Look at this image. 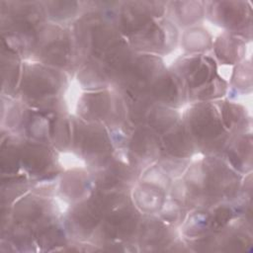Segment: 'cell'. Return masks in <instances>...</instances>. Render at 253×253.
I'll return each mask as SVG.
<instances>
[{"label": "cell", "mask_w": 253, "mask_h": 253, "mask_svg": "<svg viewBox=\"0 0 253 253\" xmlns=\"http://www.w3.org/2000/svg\"><path fill=\"white\" fill-rule=\"evenodd\" d=\"M208 15L216 24L226 28L227 33L251 40L252 11L248 2H211Z\"/></svg>", "instance_id": "obj_4"}, {"label": "cell", "mask_w": 253, "mask_h": 253, "mask_svg": "<svg viewBox=\"0 0 253 253\" xmlns=\"http://www.w3.org/2000/svg\"><path fill=\"white\" fill-rule=\"evenodd\" d=\"M93 185L91 173L83 170H72L62 174L58 189L64 199L77 204L89 198L94 190L92 189Z\"/></svg>", "instance_id": "obj_8"}, {"label": "cell", "mask_w": 253, "mask_h": 253, "mask_svg": "<svg viewBox=\"0 0 253 253\" xmlns=\"http://www.w3.org/2000/svg\"><path fill=\"white\" fill-rule=\"evenodd\" d=\"M196 147L209 155L224 151L232 136L224 127L217 105L211 102H195L182 119Z\"/></svg>", "instance_id": "obj_2"}, {"label": "cell", "mask_w": 253, "mask_h": 253, "mask_svg": "<svg viewBox=\"0 0 253 253\" xmlns=\"http://www.w3.org/2000/svg\"><path fill=\"white\" fill-rule=\"evenodd\" d=\"M173 15L182 26H191L205 15V2H171Z\"/></svg>", "instance_id": "obj_11"}, {"label": "cell", "mask_w": 253, "mask_h": 253, "mask_svg": "<svg viewBox=\"0 0 253 253\" xmlns=\"http://www.w3.org/2000/svg\"><path fill=\"white\" fill-rule=\"evenodd\" d=\"M183 47L191 54H200L211 45V40L209 34L202 29H191L187 31L181 40Z\"/></svg>", "instance_id": "obj_12"}, {"label": "cell", "mask_w": 253, "mask_h": 253, "mask_svg": "<svg viewBox=\"0 0 253 253\" xmlns=\"http://www.w3.org/2000/svg\"><path fill=\"white\" fill-rule=\"evenodd\" d=\"M43 4L46 17H50L56 22L55 24L76 15L79 5L77 2H44Z\"/></svg>", "instance_id": "obj_13"}, {"label": "cell", "mask_w": 253, "mask_h": 253, "mask_svg": "<svg viewBox=\"0 0 253 253\" xmlns=\"http://www.w3.org/2000/svg\"><path fill=\"white\" fill-rule=\"evenodd\" d=\"M64 71L42 64L41 62H26L23 64L19 85L23 102L31 108L48 114L59 108V94L65 85Z\"/></svg>", "instance_id": "obj_1"}, {"label": "cell", "mask_w": 253, "mask_h": 253, "mask_svg": "<svg viewBox=\"0 0 253 253\" xmlns=\"http://www.w3.org/2000/svg\"><path fill=\"white\" fill-rule=\"evenodd\" d=\"M226 161L240 174L250 173L252 169V136L251 133L232 135L224 149Z\"/></svg>", "instance_id": "obj_7"}, {"label": "cell", "mask_w": 253, "mask_h": 253, "mask_svg": "<svg viewBox=\"0 0 253 253\" xmlns=\"http://www.w3.org/2000/svg\"><path fill=\"white\" fill-rule=\"evenodd\" d=\"M232 83L234 88L242 91H251L252 87V66L250 60L237 63L233 75Z\"/></svg>", "instance_id": "obj_14"}, {"label": "cell", "mask_w": 253, "mask_h": 253, "mask_svg": "<svg viewBox=\"0 0 253 253\" xmlns=\"http://www.w3.org/2000/svg\"><path fill=\"white\" fill-rule=\"evenodd\" d=\"M54 149L50 148L47 143L34 140L22 141L20 144L22 167L30 176L41 180H50L58 173Z\"/></svg>", "instance_id": "obj_5"}, {"label": "cell", "mask_w": 253, "mask_h": 253, "mask_svg": "<svg viewBox=\"0 0 253 253\" xmlns=\"http://www.w3.org/2000/svg\"><path fill=\"white\" fill-rule=\"evenodd\" d=\"M167 191L160 186L141 180L133 186L131 201L141 213L156 214L166 202Z\"/></svg>", "instance_id": "obj_6"}, {"label": "cell", "mask_w": 253, "mask_h": 253, "mask_svg": "<svg viewBox=\"0 0 253 253\" xmlns=\"http://www.w3.org/2000/svg\"><path fill=\"white\" fill-rule=\"evenodd\" d=\"M216 57L222 64H237L246 51L245 42L241 38L230 33L221 35L213 44Z\"/></svg>", "instance_id": "obj_10"}, {"label": "cell", "mask_w": 253, "mask_h": 253, "mask_svg": "<svg viewBox=\"0 0 253 253\" xmlns=\"http://www.w3.org/2000/svg\"><path fill=\"white\" fill-rule=\"evenodd\" d=\"M178 41L175 25L164 18H155L143 29L128 37V44L134 51L153 55L167 53Z\"/></svg>", "instance_id": "obj_3"}, {"label": "cell", "mask_w": 253, "mask_h": 253, "mask_svg": "<svg viewBox=\"0 0 253 253\" xmlns=\"http://www.w3.org/2000/svg\"><path fill=\"white\" fill-rule=\"evenodd\" d=\"M221 122L231 135L245 133L249 126V118L242 106L233 102H217Z\"/></svg>", "instance_id": "obj_9"}]
</instances>
